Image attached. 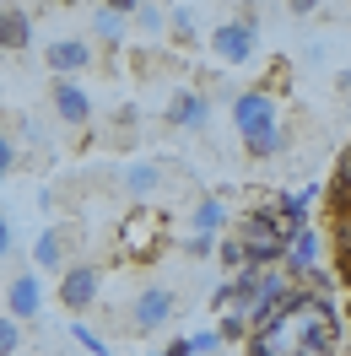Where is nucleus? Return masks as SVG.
<instances>
[{
  "mask_svg": "<svg viewBox=\"0 0 351 356\" xmlns=\"http://www.w3.org/2000/svg\"><path fill=\"white\" fill-rule=\"evenodd\" d=\"M44 65L54 70V81H81L87 70H98V44L87 33H65V38H49Z\"/></svg>",
  "mask_w": 351,
  "mask_h": 356,
  "instance_id": "423d86ee",
  "label": "nucleus"
},
{
  "mask_svg": "<svg viewBox=\"0 0 351 356\" xmlns=\"http://www.w3.org/2000/svg\"><path fill=\"white\" fill-rule=\"evenodd\" d=\"M125 313H130V334H157L178 318V291L173 286H141Z\"/></svg>",
  "mask_w": 351,
  "mask_h": 356,
  "instance_id": "0eeeda50",
  "label": "nucleus"
},
{
  "mask_svg": "<svg viewBox=\"0 0 351 356\" xmlns=\"http://www.w3.org/2000/svg\"><path fill=\"white\" fill-rule=\"evenodd\" d=\"M319 205H325V222L329 227H351V178H329Z\"/></svg>",
  "mask_w": 351,
  "mask_h": 356,
  "instance_id": "4468645a",
  "label": "nucleus"
},
{
  "mask_svg": "<svg viewBox=\"0 0 351 356\" xmlns=\"http://www.w3.org/2000/svg\"><path fill=\"white\" fill-rule=\"evenodd\" d=\"M162 124L168 130H205L211 124V92L205 87H173L162 103Z\"/></svg>",
  "mask_w": 351,
  "mask_h": 356,
  "instance_id": "6e6552de",
  "label": "nucleus"
},
{
  "mask_svg": "<svg viewBox=\"0 0 351 356\" xmlns=\"http://www.w3.org/2000/svg\"><path fill=\"white\" fill-rule=\"evenodd\" d=\"M135 22L146 27V33H162V27H168V6H141V0H135Z\"/></svg>",
  "mask_w": 351,
  "mask_h": 356,
  "instance_id": "aec40b11",
  "label": "nucleus"
},
{
  "mask_svg": "<svg viewBox=\"0 0 351 356\" xmlns=\"http://www.w3.org/2000/svg\"><path fill=\"white\" fill-rule=\"evenodd\" d=\"M49 108L65 130H87L98 119V103H92V92L81 81H49Z\"/></svg>",
  "mask_w": 351,
  "mask_h": 356,
  "instance_id": "1a4fd4ad",
  "label": "nucleus"
},
{
  "mask_svg": "<svg viewBox=\"0 0 351 356\" xmlns=\"http://www.w3.org/2000/svg\"><path fill=\"white\" fill-rule=\"evenodd\" d=\"M184 254H189V259H217V238H195V232H189V238H184Z\"/></svg>",
  "mask_w": 351,
  "mask_h": 356,
  "instance_id": "412c9836",
  "label": "nucleus"
},
{
  "mask_svg": "<svg viewBox=\"0 0 351 356\" xmlns=\"http://www.w3.org/2000/svg\"><path fill=\"white\" fill-rule=\"evenodd\" d=\"M76 238H81V222H49L33 238V270L38 275H65L76 265Z\"/></svg>",
  "mask_w": 351,
  "mask_h": 356,
  "instance_id": "39448f33",
  "label": "nucleus"
},
{
  "mask_svg": "<svg viewBox=\"0 0 351 356\" xmlns=\"http://www.w3.org/2000/svg\"><path fill=\"white\" fill-rule=\"evenodd\" d=\"M22 340H27V330L17 324V318L0 313V356H17V351H22Z\"/></svg>",
  "mask_w": 351,
  "mask_h": 356,
  "instance_id": "a211bd4d",
  "label": "nucleus"
},
{
  "mask_svg": "<svg viewBox=\"0 0 351 356\" xmlns=\"http://www.w3.org/2000/svg\"><path fill=\"white\" fill-rule=\"evenodd\" d=\"M0 54H6V6H0Z\"/></svg>",
  "mask_w": 351,
  "mask_h": 356,
  "instance_id": "393cba45",
  "label": "nucleus"
},
{
  "mask_svg": "<svg viewBox=\"0 0 351 356\" xmlns=\"http://www.w3.org/2000/svg\"><path fill=\"white\" fill-rule=\"evenodd\" d=\"M233 130H238L249 162H276L292 146V124L281 119V103L260 87H243L233 97Z\"/></svg>",
  "mask_w": 351,
  "mask_h": 356,
  "instance_id": "f257e3e1",
  "label": "nucleus"
},
{
  "mask_svg": "<svg viewBox=\"0 0 351 356\" xmlns=\"http://www.w3.org/2000/svg\"><path fill=\"white\" fill-rule=\"evenodd\" d=\"M70 340H76V346H81L87 356H114V346H109V340H103L98 330H92V324H81V318L70 324Z\"/></svg>",
  "mask_w": 351,
  "mask_h": 356,
  "instance_id": "dca6fc26",
  "label": "nucleus"
},
{
  "mask_svg": "<svg viewBox=\"0 0 351 356\" xmlns=\"http://www.w3.org/2000/svg\"><path fill=\"white\" fill-rule=\"evenodd\" d=\"M6 318H17L22 330L44 318V286H38V270H17V275L6 281Z\"/></svg>",
  "mask_w": 351,
  "mask_h": 356,
  "instance_id": "9b49d317",
  "label": "nucleus"
},
{
  "mask_svg": "<svg viewBox=\"0 0 351 356\" xmlns=\"http://www.w3.org/2000/svg\"><path fill=\"white\" fill-rule=\"evenodd\" d=\"M98 297H103V265L76 259V265L60 275V302H65L70 313H87V308H98Z\"/></svg>",
  "mask_w": 351,
  "mask_h": 356,
  "instance_id": "9d476101",
  "label": "nucleus"
},
{
  "mask_svg": "<svg viewBox=\"0 0 351 356\" xmlns=\"http://www.w3.org/2000/svg\"><path fill=\"white\" fill-rule=\"evenodd\" d=\"M162 33H168V38H173V44H200V27H195V11H189V6H168V27H162Z\"/></svg>",
  "mask_w": 351,
  "mask_h": 356,
  "instance_id": "2eb2a0df",
  "label": "nucleus"
},
{
  "mask_svg": "<svg viewBox=\"0 0 351 356\" xmlns=\"http://www.w3.org/2000/svg\"><path fill=\"white\" fill-rule=\"evenodd\" d=\"M87 22H92V44H119L125 38V27L135 22V0H103V6H92L87 11Z\"/></svg>",
  "mask_w": 351,
  "mask_h": 356,
  "instance_id": "f8f14e48",
  "label": "nucleus"
},
{
  "mask_svg": "<svg viewBox=\"0 0 351 356\" xmlns=\"http://www.w3.org/2000/svg\"><path fill=\"white\" fill-rule=\"evenodd\" d=\"M205 44L217 54L221 65H254V54H260V6H238V17H221L211 22L205 33Z\"/></svg>",
  "mask_w": 351,
  "mask_h": 356,
  "instance_id": "7ed1b4c3",
  "label": "nucleus"
},
{
  "mask_svg": "<svg viewBox=\"0 0 351 356\" xmlns=\"http://www.w3.org/2000/svg\"><path fill=\"white\" fill-rule=\"evenodd\" d=\"M221 227H227V205L217 195H200L195 211H189V232L195 238H221Z\"/></svg>",
  "mask_w": 351,
  "mask_h": 356,
  "instance_id": "ddd939ff",
  "label": "nucleus"
},
{
  "mask_svg": "<svg viewBox=\"0 0 351 356\" xmlns=\"http://www.w3.org/2000/svg\"><path fill=\"white\" fill-rule=\"evenodd\" d=\"M109 184L135 205H152L162 189H168V162H157V156H125L119 168L109 173Z\"/></svg>",
  "mask_w": 351,
  "mask_h": 356,
  "instance_id": "20e7f679",
  "label": "nucleus"
},
{
  "mask_svg": "<svg viewBox=\"0 0 351 356\" xmlns=\"http://www.w3.org/2000/svg\"><path fill=\"white\" fill-rule=\"evenodd\" d=\"M335 178H351V140L341 146V156H335Z\"/></svg>",
  "mask_w": 351,
  "mask_h": 356,
  "instance_id": "b1692460",
  "label": "nucleus"
},
{
  "mask_svg": "<svg viewBox=\"0 0 351 356\" xmlns=\"http://www.w3.org/2000/svg\"><path fill=\"white\" fill-rule=\"evenodd\" d=\"M217 265L227 270V275H238V270H243V243H238V238H217Z\"/></svg>",
  "mask_w": 351,
  "mask_h": 356,
  "instance_id": "6ab92c4d",
  "label": "nucleus"
},
{
  "mask_svg": "<svg viewBox=\"0 0 351 356\" xmlns=\"http://www.w3.org/2000/svg\"><path fill=\"white\" fill-rule=\"evenodd\" d=\"M17 162H22V152H17V135H11V124L0 119V184L17 173Z\"/></svg>",
  "mask_w": 351,
  "mask_h": 356,
  "instance_id": "f3484780",
  "label": "nucleus"
},
{
  "mask_svg": "<svg viewBox=\"0 0 351 356\" xmlns=\"http://www.w3.org/2000/svg\"><path fill=\"white\" fill-rule=\"evenodd\" d=\"M11 248H17V227H11V216L0 211V259H11Z\"/></svg>",
  "mask_w": 351,
  "mask_h": 356,
  "instance_id": "4be33fe9",
  "label": "nucleus"
},
{
  "mask_svg": "<svg viewBox=\"0 0 351 356\" xmlns=\"http://www.w3.org/2000/svg\"><path fill=\"white\" fill-rule=\"evenodd\" d=\"M168 243V211L162 205H130L125 211V222H119V265H146L157 259Z\"/></svg>",
  "mask_w": 351,
  "mask_h": 356,
  "instance_id": "f03ea898",
  "label": "nucleus"
},
{
  "mask_svg": "<svg viewBox=\"0 0 351 356\" xmlns=\"http://www.w3.org/2000/svg\"><path fill=\"white\" fill-rule=\"evenodd\" d=\"M152 356H162V351H152Z\"/></svg>",
  "mask_w": 351,
  "mask_h": 356,
  "instance_id": "a878e982",
  "label": "nucleus"
},
{
  "mask_svg": "<svg viewBox=\"0 0 351 356\" xmlns=\"http://www.w3.org/2000/svg\"><path fill=\"white\" fill-rule=\"evenodd\" d=\"M162 356H195V351H189V334H173V340H168V351H162Z\"/></svg>",
  "mask_w": 351,
  "mask_h": 356,
  "instance_id": "5701e85b",
  "label": "nucleus"
}]
</instances>
